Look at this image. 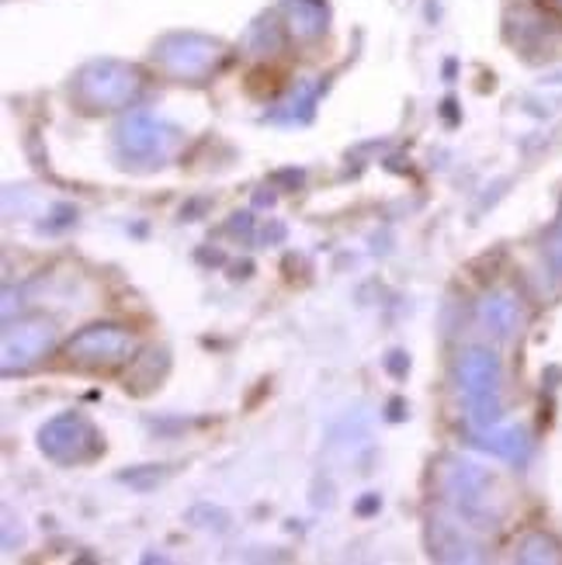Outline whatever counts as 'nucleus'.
Returning a JSON list of instances; mask_svg holds the SVG:
<instances>
[{
    "instance_id": "9d476101",
    "label": "nucleus",
    "mask_w": 562,
    "mask_h": 565,
    "mask_svg": "<svg viewBox=\"0 0 562 565\" xmlns=\"http://www.w3.org/2000/svg\"><path fill=\"white\" fill-rule=\"evenodd\" d=\"M483 323L490 327L497 337L515 333V327H518V302L507 299V295H490V299L483 302Z\"/></svg>"
},
{
    "instance_id": "20e7f679",
    "label": "nucleus",
    "mask_w": 562,
    "mask_h": 565,
    "mask_svg": "<svg viewBox=\"0 0 562 565\" xmlns=\"http://www.w3.org/2000/svg\"><path fill=\"white\" fill-rule=\"evenodd\" d=\"M178 142H181L178 129H170L167 121L146 115V111L126 115L118 126V153L132 163H142V167L163 163L170 153H174Z\"/></svg>"
},
{
    "instance_id": "0eeeda50",
    "label": "nucleus",
    "mask_w": 562,
    "mask_h": 565,
    "mask_svg": "<svg viewBox=\"0 0 562 565\" xmlns=\"http://www.w3.org/2000/svg\"><path fill=\"white\" fill-rule=\"evenodd\" d=\"M442 486L448 500L458 507L462 518L469 521H486L494 518V497H490V476H486L479 465L473 461H448L445 465V476H442Z\"/></svg>"
},
{
    "instance_id": "9b49d317",
    "label": "nucleus",
    "mask_w": 562,
    "mask_h": 565,
    "mask_svg": "<svg viewBox=\"0 0 562 565\" xmlns=\"http://www.w3.org/2000/svg\"><path fill=\"white\" fill-rule=\"evenodd\" d=\"M476 445L500 455V458H518L521 448H524V440H521V434L515 427H490V430H483L476 437Z\"/></svg>"
},
{
    "instance_id": "f257e3e1",
    "label": "nucleus",
    "mask_w": 562,
    "mask_h": 565,
    "mask_svg": "<svg viewBox=\"0 0 562 565\" xmlns=\"http://www.w3.org/2000/svg\"><path fill=\"white\" fill-rule=\"evenodd\" d=\"M139 90H142L139 70L129 63H118V60L87 63L77 73V81H73V97L91 111L129 108Z\"/></svg>"
},
{
    "instance_id": "1a4fd4ad",
    "label": "nucleus",
    "mask_w": 562,
    "mask_h": 565,
    "mask_svg": "<svg viewBox=\"0 0 562 565\" xmlns=\"http://www.w3.org/2000/svg\"><path fill=\"white\" fill-rule=\"evenodd\" d=\"M288 11V32L309 42L316 35H324L327 29V8L320 4V0H291V4L285 8Z\"/></svg>"
},
{
    "instance_id": "f8f14e48",
    "label": "nucleus",
    "mask_w": 562,
    "mask_h": 565,
    "mask_svg": "<svg viewBox=\"0 0 562 565\" xmlns=\"http://www.w3.org/2000/svg\"><path fill=\"white\" fill-rule=\"evenodd\" d=\"M528 545H534L539 552H524V555H521L524 562H559V558H562V555H555L559 548H555L552 542H545V537H539V534L528 537Z\"/></svg>"
},
{
    "instance_id": "6e6552de",
    "label": "nucleus",
    "mask_w": 562,
    "mask_h": 565,
    "mask_svg": "<svg viewBox=\"0 0 562 565\" xmlns=\"http://www.w3.org/2000/svg\"><path fill=\"white\" fill-rule=\"evenodd\" d=\"M56 343V327L53 319H42V316H29V319H18V323H8L4 330V343H0V354H4V372H14V367H29L39 358H45L53 351Z\"/></svg>"
},
{
    "instance_id": "423d86ee",
    "label": "nucleus",
    "mask_w": 562,
    "mask_h": 565,
    "mask_svg": "<svg viewBox=\"0 0 562 565\" xmlns=\"http://www.w3.org/2000/svg\"><path fill=\"white\" fill-rule=\"evenodd\" d=\"M42 451L63 461V465H77V461H91L97 451H102V440H97V430L77 413H63L56 420H49L39 434Z\"/></svg>"
},
{
    "instance_id": "f03ea898",
    "label": "nucleus",
    "mask_w": 562,
    "mask_h": 565,
    "mask_svg": "<svg viewBox=\"0 0 562 565\" xmlns=\"http://www.w3.org/2000/svg\"><path fill=\"white\" fill-rule=\"evenodd\" d=\"M153 63L174 81L188 84H202L209 73L223 63V45L209 35H194V32H178L157 42L153 49Z\"/></svg>"
},
{
    "instance_id": "7ed1b4c3",
    "label": "nucleus",
    "mask_w": 562,
    "mask_h": 565,
    "mask_svg": "<svg viewBox=\"0 0 562 565\" xmlns=\"http://www.w3.org/2000/svg\"><path fill=\"white\" fill-rule=\"evenodd\" d=\"M458 388L469 403V416L476 424L490 427L500 416V367L497 358L486 351H466L458 358Z\"/></svg>"
},
{
    "instance_id": "39448f33",
    "label": "nucleus",
    "mask_w": 562,
    "mask_h": 565,
    "mask_svg": "<svg viewBox=\"0 0 562 565\" xmlns=\"http://www.w3.org/2000/svg\"><path fill=\"white\" fill-rule=\"evenodd\" d=\"M132 354H136V337L126 327H112V323L87 327L66 340V358L81 367H118L132 361Z\"/></svg>"
}]
</instances>
